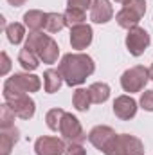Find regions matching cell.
<instances>
[{"mask_svg":"<svg viewBox=\"0 0 153 155\" xmlns=\"http://www.w3.org/2000/svg\"><path fill=\"white\" fill-rule=\"evenodd\" d=\"M16 143H18V128L16 126L2 128V134H0V155H9Z\"/></svg>","mask_w":153,"mask_h":155,"instance_id":"obj_15","label":"cell"},{"mask_svg":"<svg viewBox=\"0 0 153 155\" xmlns=\"http://www.w3.org/2000/svg\"><path fill=\"white\" fill-rule=\"evenodd\" d=\"M58 71L61 72L63 81L69 87H77L96 71V65H94V60L88 54H83V52H74L72 54L70 52V54H65L61 58Z\"/></svg>","mask_w":153,"mask_h":155,"instance_id":"obj_1","label":"cell"},{"mask_svg":"<svg viewBox=\"0 0 153 155\" xmlns=\"http://www.w3.org/2000/svg\"><path fill=\"white\" fill-rule=\"evenodd\" d=\"M88 92H90V97H92V103H105L110 96V87L106 83H92L88 87Z\"/></svg>","mask_w":153,"mask_h":155,"instance_id":"obj_18","label":"cell"},{"mask_svg":"<svg viewBox=\"0 0 153 155\" xmlns=\"http://www.w3.org/2000/svg\"><path fill=\"white\" fill-rule=\"evenodd\" d=\"M5 103L11 107V110L15 112V116L20 119H31L34 116V101L29 97V94H16L5 99Z\"/></svg>","mask_w":153,"mask_h":155,"instance_id":"obj_10","label":"cell"},{"mask_svg":"<svg viewBox=\"0 0 153 155\" xmlns=\"http://www.w3.org/2000/svg\"><path fill=\"white\" fill-rule=\"evenodd\" d=\"M117 134L110 126H96L88 134V141L105 155H114V144Z\"/></svg>","mask_w":153,"mask_h":155,"instance_id":"obj_6","label":"cell"},{"mask_svg":"<svg viewBox=\"0 0 153 155\" xmlns=\"http://www.w3.org/2000/svg\"><path fill=\"white\" fill-rule=\"evenodd\" d=\"M114 155H144V144L135 135L117 134L114 144Z\"/></svg>","mask_w":153,"mask_h":155,"instance_id":"obj_8","label":"cell"},{"mask_svg":"<svg viewBox=\"0 0 153 155\" xmlns=\"http://www.w3.org/2000/svg\"><path fill=\"white\" fill-rule=\"evenodd\" d=\"M72 103H74V108L79 112H86L90 108V103H92V97H90V92L88 88H77L72 96Z\"/></svg>","mask_w":153,"mask_h":155,"instance_id":"obj_19","label":"cell"},{"mask_svg":"<svg viewBox=\"0 0 153 155\" xmlns=\"http://www.w3.org/2000/svg\"><path fill=\"white\" fill-rule=\"evenodd\" d=\"M60 134L63 135L65 141H69V143H77V144H81V143L86 139V134L83 132L81 123H79L72 114H67V112H65V116L61 119Z\"/></svg>","mask_w":153,"mask_h":155,"instance_id":"obj_7","label":"cell"},{"mask_svg":"<svg viewBox=\"0 0 153 155\" xmlns=\"http://www.w3.org/2000/svg\"><path fill=\"white\" fill-rule=\"evenodd\" d=\"M0 58H2V69H0V74H2V76H5V74H7V71H9V67H11V63H9V58H7V54H5V52H2V54H0Z\"/></svg>","mask_w":153,"mask_h":155,"instance_id":"obj_28","label":"cell"},{"mask_svg":"<svg viewBox=\"0 0 153 155\" xmlns=\"http://www.w3.org/2000/svg\"><path fill=\"white\" fill-rule=\"evenodd\" d=\"M65 16L60 13H47V22H45V29L49 33H58L65 27Z\"/></svg>","mask_w":153,"mask_h":155,"instance_id":"obj_22","label":"cell"},{"mask_svg":"<svg viewBox=\"0 0 153 155\" xmlns=\"http://www.w3.org/2000/svg\"><path fill=\"white\" fill-rule=\"evenodd\" d=\"M41 83L40 78L34 74H15L4 83V99L16 96V94H27L40 90Z\"/></svg>","mask_w":153,"mask_h":155,"instance_id":"obj_3","label":"cell"},{"mask_svg":"<svg viewBox=\"0 0 153 155\" xmlns=\"http://www.w3.org/2000/svg\"><path fill=\"white\" fill-rule=\"evenodd\" d=\"M63 16H65V24H67L70 29L76 27V25H81V24L86 20L85 11H83V9H77V7H67V11L63 13Z\"/></svg>","mask_w":153,"mask_h":155,"instance_id":"obj_21","label":"cell"},{"mask_svg":"<svg viewBox=\"0 0 153 155\" xmlns=\"http://www.w3.org/2000/svg\"><path fill=\"white\" fill-rule=\"evenodd\" d=\"M61 83H63V76H61L60 71H54V69L45 71V74H43V87H45V90L49 94L58 92L60 87H61Z\"/></svg>","mask_w":153,"mask_h":155,"instance_id":"obj_17","label":"cell"},{"mask_svg":"<svg viewBox=\"0 0 153 155\" xmlns=\"http://www.w3.org/2000/svg\"><path fill=\"white\" fill-rule=\"evenodd\" d=\"M65 155H86V150L77 143H70L65 150Z\"/></svg>","mask_w":153,"mask_h":155,"instance_id":"obj_27","label":"cell"},{"mask_svg":"<svg viewBox=\"0 0 153 155\" xmlns=\"http://www.w3.org/2000/svg\"><path fill=\"white\" fill-rule=\"evenodd\" d=\"M65 116V110L61 108H52L47 112L45 121H47V126L52 130V132H60V124H61V119Z\"/></svg>","mask_w":153,"mask_h":155,"instance_id":"obj_24","label":"cell"},{"mask_svg":"<svg viewBox=\"0 0 153 155\" xmlns=\"http://www.w3.org/2000/svg\"><path fill=\"white\" fill-rule=\"evenodd\" d=\"M24 22L25 25L31 29V31H40L45 27V22H47V13L38 11V9H33V11H27L24 15Z\"/></svg>","mask_w":153,"mask_h":155,"instance_id":"obj_16","label":"cell"},{"mask_svg":"<svg viewBox=\"0 0 153 155\" xmlns=\"http://www.w3.org/2000/svg\"><path fill=\"white\" fill-rule=\"evenodd\" d=\"M115 2H124V0H115Z\"/></svg>","mask_w":153,"mask_h":155,"instance_id":"obj_31","label":"cell"},{"mask_svg":"<svg viewBox=\"0 0 153 155\" xmlns=\"http://www.w3.org/2000/svg\"><path fill=\"white\" fill-rule=\"evenodd\" d=\"M15 112L11 110V107L5 103V105H2V108H0V126L2 128H11V126H15Z\"/></svg>","mask_w":153,"mask_h":155,"instance_id":"obj_25","label":"cell"},{"mask_svg":"<svg viewBox=\"0 0 153 155\" xmlns=\"http://www.w3.org/2000/svg\"><path fill=\"white\" fill-rule=\"evenodd\" d=\"M150 79V71L144 69L142 65H135L128 71L122 72L121 76V87L124 88V92H139L144 88V85Z\"/></svg>","mask_w":153,"mask_h":155,"instance_id":"obj_5","label":"cell"},{"mask_svg":"<svg viewBox=\"0 0 153 155\" xmlns=\"http://www.w3.org/2000/svg\"><path fill=\"white\" fill-rule=\"evenodd\" d=\"M5 35H7V40H9L11 43L18 45V43L24 40L25 29H24V25H22V24H18V22H13V24H9V25L5 27Z\"/></svg>","mask_w":153,"mask_h":155,"instance_id":"obj_23","label":"cell"},{"mask_svg":"<svg viewBox=\"0 0 153 155\" xmlns=\"http://www.w3.org/2000/svg\"><path fill=\"white\" fill-rule=\"evenodd\" d=\"M70 43H72V49H86L90 43H92V27L86 25V24H81L70 29Z\"/></svg>","mask_w":153,"mask_h":155,"instance_id":"obj_14","label":"cell"},{"mask_svg":"<svg viewBox=\"0 0 153 155\" xmlns=\"http://www.w3.org/2000/svg\"><path fill=\"white\" fill-rule=\"evenodd\" d=\"M141 105H142L144 110L153 112V90H146V92H142V96H141Z\"/></svg>","mask_w":153,"mask_h":155,"instance_id":"obj_26","label":"cell"},{"mask_svg":"<svg viewBox=\"0 0 153 155\" xmlns=\"http://www.w3.org/2000/svg\"><path fill=\"white\" fill-rule=\"evenodd\" d=\"M150 45V33L142 27H132L126 36V47L132 56H141Z\"/></svg>","mask_w":153,"mask_h":155,"instance_id":"obj_9","label":"cell"},{"mask_svg":"<svg viewBox=\"0 0 153 155\" xmlns=\"http://www.w3.org/2000/svg\"><path fill=\"white\" fill-rule=\"evenodd\" d=\"M25 47L31 49L43 63H56L60 56V47L49 35H43L41 31H31Z\"/></svg>","mask_w":153,"mask_h":155,"instance_id":"obj_2","label":"cell"},{"mask_svg":"<svg viewBox=\"0 0 153 155\" xmlns=\"http://www.w3.org/2000/svg\"><path fill=\"white\" fill-rule=\"evenodd\" d=\"M148 71H150V79H153V65L148 69Z\"/></svg>","mask_w":153,"mask_h":155,"instance_id":"obj_30","label":"cell"},{"mask_svg":"<svg viewBox=\"0 0 153 155\" xmlns=\"http://www.w3.org/2000/svg\"><path fill=\"white\" fill-rule=\"evenodd\" d=\"M67 150L63 139H58V137H49V135H43L36 139L34 143V152L36 155H63Z\"/></svg>","mask_w":153,"mask_h":155,"instance_id":"obj_11","label":"cell"},{"mask_svg":"<svg viewBox=\"0 0 153 155\" xmlns=\"http://www.w3.org/2000/svg\"><path fill=\"white\" fill-rule=\"evenodd\" d=\"M112 16H114V9L108 0H92V5H90V20L92 22L106 24L108 20H112Z\"/></svg>","mask_w":153,"mask_h":155,"instance_id":"obj_13","label":"cell"},{"mask_svg":"<svg viewBox=\"0 0 153 155\" xmlns=\"http://www.w3.org/2000/svg\"><path fill=\"white\" fill-rule=\"evenodd\" d=\"M114 114L122 121H128L137 114V101L130 96H119L114 101Z\"/></svg>","mask_w":153,"mask_h":155,"instance_id":"obj_12","label":"cell"},{"mask_svg":"<svg viewBox=\"0 0 153 155\" xmlns=\"http://www.w3.org/2000/svg\"><path fill=\"white\" fill-rule=\"evenodd\" d=\"M7 2H9L11 5H15V7H20V5H24L27 0H7Z\"/></svg>","mask_w":153,"mask_h":155,"instance_id":"obj_29","label":"cell"},{"mask_svg":"<svg viewBox=\"0 0 153 155\" xmlns=\"http://www.w3.org/2000/svg\"><path fill=\"white\" fill-rule=\"evenodd\" d=\"M18 61H20V65H22L25 71H34V69L38 67L40 58L31 51V49L24 47V49L20 51V54H18Z\"/></svg>","mask_w":153,"mask_h":155,"instance_id":"obj_20","label":"cell"},{"mask_svg":"<svg viewBox=\"0 0 153 155\" xmlns=\"http://www.w3.org/2000/svg\"><path fill=\"white\" fill-rule=\"evenodd\" d=\"M144 13H146V0H124L122 9L115 15V20L121 27L130 31L132 27H137Z\"/></svg>","mask_w":153,"mask_h":155,"instance_id":"obj_4","label":"cell"}]
</instances>
